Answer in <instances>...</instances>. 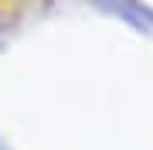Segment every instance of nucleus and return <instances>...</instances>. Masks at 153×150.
I'll use <instances>...</instances> for the list:
<instances>
[{
    "instance_id": "f257e3e1",
    "label": "nucleus",
    "mask_w": 153,
    "mask_h": 150,
    "mask_svg": "<svg viewBox=\"0 0 153 150\" xmlns=\"http://www.w3.org/2000/svg\"><path fill=\"white\" fill-rule=\"evenodd\" d=\"M14 7H17V0H0V17H4L7 10H14Z\"/></svg>"
}]
</instances>
